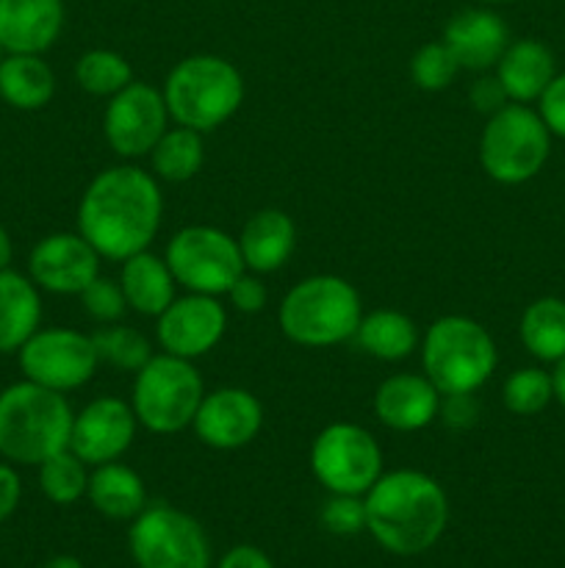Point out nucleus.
I'll list each match as a JSON object with an SVG mask.
<instances>
[{"mask_svg": "<svg viewBox=\"0 0 565 568\" xmlns=\"http://www.w3.org/2000/svg\"><path fill=\"white\" fill-rule=\"evenodd\" d=\"M227 331V311L219 297L186 292L172 300L170 308L155 320V342L175 358L197 361L216 349Z\"/></svg>", "mask_w": 565, "mask_h": 568, "instance_id": "4468645a", "label": "nucleus"}, {"mask_svg": "<svg viewBox=\"0 0 565 568\" xmlns=\"http://www.w3.org/2000/svg\"><path fill=\"white\" fill-rule=\"evenodd\" d=\"M11 258H14V244H11L9 231L0 225V270H9Z\"/></svg>", "mask_w": 565, "mask_h": 568, "instance_id": "c03bdc74", "label": "nucleus"}, {"mask_svg": "<svg viewBox=\"0 0 565 568\" xmlns=\"http://www.w3.org/2000/svg\"><path fill=\"white\" fill-rule=\"evenodd\" d=\"M552 133L541 114L524 103H507L487 116L480 136V164L502 186H521L546 166Z\"/></svg>", "mask_w": 565, "mask_h": 568, "instance_id": "6e6552de", "label": "nucleus"}, {"mask_svg": "<svg viewBox=\"0 0 565 568\" xmlns=\"http://www.w3.org/2000/svg\"><path fill=\"white\" fill-rule=\"evenodd\" d=\"M64 28L61 0H0V42L6 53L42 55Z\"/></svg>", "mask_w": 565, "mask_h": 568, "instance_id": "aec40b11", "label": "nucleus"}, {"mask_svg": "<svg viewBox=\"0 0 565 568\" xmlns=\"http://www.w3.org/2000/svg\"><path fill=\"white\" fill-rule=\"evenodd\" d=\"M438 416L452 430H469L480 419V405L474 394H443Z\"/></svg>", "mask_w": 565, "mask_h": 568, "instance_id": "58836bf2", "label": "nucleus"}, {"mask_svg": "<svg viewBox=\"0 0 565 568\" xmlns=\"http://www.w3.org/2000/svg\"><path fill=\"white\" fill-rule=\"evenodd\" d=\"M469 98H471V105H474L480 114H487V116L496 114L502 105L510 103L507 94H504V89H502V83L496 81V75H485V78H480V81L471 83Z\"/></svg>", "mask_w": 565, "mask_h": 568, "instance_id": "ea45409f", "label": "nucleus"}, {"mask_svg": "<svg viewBox=\"0 0 565 568\" xmlns=\"http://www.w3.org/2000/svg\"><path fill=\"white\" fill-rule=\"evenodd\" d=\"M441 392L427 375L397 372L386 377L374 392V414L388 430L419 433L438 419Z\"/></svg>", "mask_w": 565, "mask_h": 568, "instance_id": "a211bd4d", "label": "nucleus"}, {"mask_svg": "<svg viewBox=\"0 0 565 568\" xmlns=\"http://www.w3.org/2000/svg\"><path fill=\"white\" fill-rule=\"evenodd\" d=\"M55 75L42 55L6 53L0 61V100L17 111H39L53 100Z\"/></svg>", "mask_w": 565, "mask_h": 568, "instance_id": "a878e982", "label": "nucleus"}, {"mask_svg": "<svg viewBox=\"0 0 565 568\" xmlns=\"http://www.w3.org/2000/svg\"><path fill=\"white\" fill-rule=\"evenodd\" d=\"M138 568H210V544L194 516L172 505H147L127 530Z\"/></svg>", "mask_w": 565, "mask_h": 568, "instance_id": "9d476101", "label": "nucleus"}, {"mask_svg": "<svg viewBox=\"0 0 565 568\" xmlns=\"http://www.w3.org/2000/svg\"><path fill=\"white\" fill-rule=\"evenodd\" d=\"M164 194L158 178L136 164L97 172L78 203V233L105 261H125L158 236Z\"/></svg>", "mask_w": 565, "mask_h": 568, "instance_id": "f257e3e1", "label": "nucleus"}, {"mask_svg": "<svg viewBox=\"0 0 565 568\" xmlns=\"http://www.w3.org/2000/svg\"><path fill=\"white\" fill-rule=\"evenodd\" d=\"M443 42L458 59L460 70L485 72L496 67L510 44L507 22L491 9L458 11L443 28Z\"/></svg>", "mask_w": 565, "mask_h": 568, "instance_id": "6ab92c4d", "label": "nucleus"}, {"mask_svg": "<svg viewBox=\"0 0 565 568\" xmlns=\"http://www.w3.org/2000/svg\"><path fill=\"white\" fill-rule=\"evenodd\" d=\"M537 114L552 136L565 139V72L554 75L546 92L537 98Z\"/></svg>", "mask_w": 565, "mask_h": 568, "instance_id": "e433bc0d", "label": "nucleus"}, {"mask_svg": "<svg viewBox=\"0 0 565 568\" xmlns=\"http://www.w3.org/2000/svg\"><path fill=\"white\" fill-rule=\"evenodd\" d=\"M94 347H97L100 364H109L120 372H133L136 375L150 358H153V344L142 331L127 325H103L92 333Z\"/></svg>", "mask_w": 565, "mask_h": 568, "instance_id": "7c9ffc66", "label": "nucleus"}, {"mask_svg": "<svg viewBox=\"0 0 565 568\" xmlns=\"http://www.w3.org/2000/svg\"><path fill=\"white\" fill-rule=\"evenodd\" d=\"M485 3H507V0H485Z\"/></svg>", "mask_w": 565, "mask_h": 568, "instance_id": "de8ad7c7", "label": "nucleus"}, {"mask_svg": "<svg viewBox=\"0 0 565 568\" xmlns=\"http://www.w3.org/2000/svg\"><path fill=\"white\" fill-rule=\"evenodd\" d=\"M164 261L177 286L208 297H225L247 272L236 239L214 225L181 227L166 244Z\"/></svg>", "mask_w": 565, "mask_h": 568, "instance_id": "1a4fd4ad", "label": "nucleus"}, {"mask_svg": "<svg viewBox=\"0 0 565 568\" xmlns=\"http://www.w3.org/2000/svg\"><path fill=\"white\" fill-rule=\"evenodd\" d=\"M460 64L454 59L452 50L446 48V42H427L410 59V78L419 89L424 92H443L454 83L458 78Z\"/></svg>", "mask_w": 565, "mask_h": 568, "instance_id": "72a5a7b5", "label": "nucleus"}, {"mask_svg": "<svg viewBox=\"0 0 565 568\" xmlns=\"http://www.w3.org/2000/svg\"><path fill=\"white\" fill-rule=\"evenodd\" d=\"M421 369L443 394H474L493 377L496 342L471 316L446 314L421 336Z\"/></svg>", "mask_w": 565, "mask_h": 568, "instance_id": "423d86ee", "label": "nucleus"}, {"mask_svg": "<svg viewBox=\"0 0 565 568\" xmlns=\"http://www.w3.org/2000/svg\"><path fill=\"white\" fill-rule=\"evenodd\" d=\"M552 399H554L552 372L541 369V366H524V369H515L513 375L504 381L502 403L504 408L515 416L541 414Z\"/></svg>", "mask_w": 565, "mask_h": 568, "instance_id": "473e14b6", "label": "nucleus"}, {"mask_svg": "<svg viewBox=\"0 0 565 568\" xmlns=\"http://www.w3.org/2000/svg\"><path fill=\"white\" fill-rule=\"evenodd\" d=\"M136 430L138 422L127 399L97 397L72 416L70 449L86 466H103L131 449Z\"/></svg>", "mask_w": 565, "mask_h": 568, "instance_id": "2eb2a0df", "label": "nucleus"}, {"mask_svg": "<svg viewBox=\"0 0 565 568\" xmlns=\"http://www.w3.org/2000/svg\"><path fill=\"white\" fill-rule=\"evenodd\" d=\"M20 499H22V480L20 475H17L14 466L6 460V464H0V525L14 514Z\"/></svg>", "mask_w": 565, "mask_h": 568, "instance_id": "a19ab883", "label": "nucleus"}, {"mask_svg": "<svg viewBox=\"0 0 565 568\" xmlns=\"http://www.w3.org/2000/svg\"><path fill=\"white\" fill-rule=\"evenodd\" d=\"M552 383H554V399L565 408V358H559L557 364H554Z\"/></svg>", "mask_w": 565, "mask_h": 568, "instance_id": "37998d69", "label": "nucleus"}, {"mask_svg": "<svg viewBox=\"0 0 565 568\" xmlns=\"http://www.w3.org/2000/svg\"><path fill=\"white\" fill-rule=\"evenodd\" d=\"M496 81L502 83L504 94L510 103H535L552 78L557 75L554 70V55L537 39H515L507 44L502 59L496 61Z\"/></svg>", "mask_w": 565, "mask_h": 568, "instance_id": "4be33fe9", "label": "nucleus"}, {"mask_svg": "<svg viewBox=\"0 0 565 568\" xmlns=\"http://www.w3.org/2000/svg\"><path fill=\"white\" fill-rule=\"evenodd\" d=\"M81 305L89 316H92L97 325H116L122 322V316L127 314V300L122 294L120 281H111V277L97 275L81 294Z\"/></svg>", "mask_w": 565, "mask_h": 568, "instance_id": "f704fd0d", "label": "nucleus"}, {"mask_svg": "<svg viewBox=\"0 0 565 568\" xmlns=\"http://www.w3.org/2000/svg\"><path fill=\"white\" fill-rule=\"evenodd\" d=\"M72 416L64 394L20 381L0 392V458L39 466L70 447Z\"/></svg>", "mask_w": 565, "mask_h": 568, "instance_id": "7ed1b4c3", "label": "nucleus"}, {"mask_svg": "<svg viewBox=\"0 0 565 568\" xmlns=\"http://www.w3.org/2000/svg\"><path fill=\"white\" fill-rule=\"evenodd\" d=\"M321 525L332 536H358L360 530H366L363 497L332 494L321 508Z\"/></svg>", "mask_w": 565, "mask_h": 568, "instance_id": "c9c22d12", "label": "nucleus"}, {"mask_svg": "<svg viewBox=\"0 0 565 568\" xmlns=\"http://www.w3.org/2000/svg\"><path fill=\"white\" fill-rule=\"evenodd\" d=\"M205 161V144L203 133L192 131V128H166L164 136L155 142L150 150V164H153V175L166 183H186L199 172Z\"/></svg>", "mask_w": 565, "mask_h": 568, "instance_id": "c85d7f7f", "label": "nucleus"}, {"mask_svg": "<svg viewBox=\"0 0 565 568\" xmlns=\"http://www.w3.org/2000/svg\"><path fill=\"white\" fill-rule=\"evenodd\" d=\"M120 286L127 300V308L142 316H153V320H158L170 308L172 300L177 297V283L170 266L150 250H142V253L122 261Z\"/></svg>", "mask_w": 565, "mask_h": 568, "instance_id": "b1692460", "label": "nucleus"}, {"mask_svg": "<svg viewBox=\"0 0 565 568\" xmlns=\"http://www.w3.org/2000/svg\"><path fill=\"white\" fill-rule=\"evenodd\" d=\"M86 497L92 508L111 521H133L147 508V488L142 475L120 460L94 466L89 475Z\"/></svg>", "mask_w": 565, "mask_h": 568, "instance_id": "393cba45", "label": "nucleus"}, {"mask_svg": "<svg viewBox=\"0 0 565 568\" xmlns=\"http://www.w3.org/2000/svg\"><path fill=\"white\" fill-rule=\"evenodd\" d=\"M6 59V48H3V42H0V61Z\"/></svg>", "mask_w": 565, "mask_h": 568, "instance_id": "49530a36", "label": "nucleus"}, {"mask_svg": "<svg viewBox=\"0 0 565 568\" xmlns=\"http://www.w3.org/2000/svg\"><path fill=\"white\" fill-rule=\"evenodd\" d=\"M44 568H83V564L78 558H72V555H55V558H50Z\"/></svg>", "mask_w": 565, "mask_h": 568, "instance_id": "a18cd8bd", "label": "nucleus"}, {"mask_svg": "<svg viewBox=\"0 0 565 568\" xmlns=\"http://www.w3.org/2000/svg\"><path fill=\"white\" fill-rule=\"evenodd\" d=\"M75 81L92 98H114L133 81V70L122 53L97 48L75 61Z\"/></svg>", "mask_w": 565, "mask_h": 568, "instance_id": "c756f323", "label": "nucleus"}, {"mask_svg": "<svg viewBox=\"0 0 565 568\" xmlns=\"http://www.w3.org/2000/svg\"><path fill=\"white\" fill-rule=\"evenodd\" d=\"M17 358L25 381L59 394L86 386L100 366L94 338L75 327H39L22 344Z\"/></svg>", "mask_w": 565, "mask_h": 568, "instance_id": "f8f14e48", "label": "nucleus"}, {"mask_svg": "<svg viewBox=\"0 0 565 568\" xmlns=\"http://www.w3.org/2000/svg\"><path fill=\"white\" fill-rule=\"evenodd\" d=\"M521 344L532 358L557 364L565 358V300L541 297L530 303L518 322Z\"/></svg>", "mask_w": 565, "mask_h": 568, "instance_id": "cd10ccee", "label": "nucleus"}, {"mask_svg": "<svg viewBox=\"0 0 565 568\" xmlns=\"http://www.w3.org/2000/svg\"><path fill=\"white\" fill-rule=\"evenodd\" d=\"M225 297L230 300V305L238 311V314H260V311L266 308L269 294H266V286L264 281H260V275H255V272H244V275L233 283L230 292H227Z\"/></svg>", "mask_w": 565, "mask_h": 568, "instance_id": "4c0bfd02", "label": "nucleus"}, {"mask_svg": "<svg viewBox=\"0 0 565 568\" xmlns=\"http://www.w3.org/2000/svg\"><path fill=\"white\" fill-rule=\"evenodd\" d=\"M39 469V488L53 505H75L78 499L86 497L89 471L86 464L72 453L70 447L55 453Z\"/></svg>", "mask_w": 565, "mask_h": 568, "instance_id": "2f4dec72", "label": "nucleus"}, {"mask_svg": "<svg viewBox=\"0 0 565 568\" xmlns=\"http://www.w3.org/2000/svg\"><path fill=\"white\" fill-rule=\"evenodd\" d=\"M260 427H264V405L253 392L238 386L205 392L197 416L192 422L194 436L205 447L222 449V453L253 444Z\"/></svg>", "mask_w": 565, "mask_h": 568, "instance_id": "f3484780", "label": "nucleus"}, {"mask_svg": "<svg viewBox=\"0 0 565 568\" xmlns=\"http://www.w3.org/2000/svg\"><path fill=\"white\" fill-rule=\"evenodd\" d=\"M310 471L325 491L366 497L382 475V449L366 427L332 422L310 444Z\"/></svg>", "mask_w": 565, "mask_h": 568, "instance_id": "9b49d317", "label": "nucleus"}, {"mask_svg": "<svg viewBox=\"0 0 565 568\" xmlns=\"http://www.w3.org/2000/svg\"><path fill=\"white\" fill-rule=\"evenodd\" d=\"M170 122L161 89L131 81L122 92L109 98L103 114V136L120 159H142V155H150L155 142L164 136Z\"/></svg>", "mask_w": 565, "mask_h": 568, "instance_id": "ddd939ff", "label": "nucleus"}, {"mask_svg": "<svg viewBox=\"0 0 565 568\" xmlns=\"http://www.w3.org/2000/svg\"><path fill=\"white\" fill-rule=\"evenodd\" d=\"M366 530L386 552L413 558L441 541L449 525V499L427 471H382L366 491Z\"/></svg>", "mask_w": 565, "mask_h": 568, "instance_id": "f03ea898", "label": "nucleus"}, {"mask_svg": "<svg viewBox=\"0 0 565 568\" xmlns=\"http://www.w3.org/2000/svg\"><path fill=\"white\" fill-rule=\"evenodd\" d=\"M236 242L247 272L271 275L282 270L297 250V225L286 211L264 209L244 222Z\"/></svg>", "mask_w": 565, "mask_h": 568, "instance_id": "412c9836", "label": "nucleus"}, {"mask_svg": "<svg viewBox=\"0 0 565 568\" xmlns=\"http://www.w3.org/2000/svg\"><path fill=\"white\" fill-rule=\"evenodd\" d=\"M363 303L347 277L341 275H310L288 288L282 297L277 322L288 342L308 349L338 347L355 338Z\"/></svg>", "mask_w": 565, "mask_h": 568, "instance_id": "20e7f679", "label": "nucleus"}, {"mask_svg": "<svg viewBox=\"0 0 565 568\" xmlns=\"http://www.w3.org/2000/svg\"><path fill=\"white\" fill-rule=\"evenodd\" d=\"M100 253L81 233H50L28 255V277L39 292L78 297L100 275Z\"/></svg>", "mask_w": 565, "mask_h": 568, "instance_id": "dca6fc26", "label": "nucleus"}, {"mask_svg": "<svg viewBox=\"0 0 565 568\" xmlns=\"http://www.w3.org/2000/svg\"><path fill=\"white\" fill-rule=\"evenodd\" d=\"M355 342L371 358L397 364V361L410 358L419 349L421 336L419 327H415V322L408 314L393 308H380L363 314L358 331H355Z\"/></svg>", "mask_w": 565, "mask_h": 568, "instance_id": "bb28decb", "label": "nucleus"}, {"mask_svg": "<svg viewBox=\"0 0 565 568\" xmlns=\"http://www.w3.org/2000/svg\"><path fill=\"white\" fill-rule=\"evenodd\" d=\"M205 397L203 377L194 361L158 353L133 375L131 408L138 427L155 436H172L192 427Z\"/></svg>", "mask_w": 565, "mask_h": 568, "instance_id": "0eeeda50", "label": "nucleus"}, {"mask_svg": "<svg viewBox=\"0 0 565 568\" xmlns=\"http://www.w3.org/2000/svg\"><path fill=\"white\" fill-rule=\"evenodd\" d=\"M219 568H275V564H271L264 549L242 544V547H233L222 555Z\"/></svg>", "mask_w": 565, "mask_h": 568, "instance_id": "79ce46f5", "label": "nucleus"}, {"mask_svg": "<svg viewBox=\"0 0 565 568\" xmlns=\"http://www.w3.org/2000/svg\"><path fill=\"white\" fill-rule=\"evenodd\" d=\"M42 325L39 286L22 272L0 270V355L20 353Z\"/></svg>", "mask_w": 565, "mask_h": 568, "instance_id": "5701e85b", "label": "nucleus"}, {"mask_svg": "<svg viewBox=\"0 0 565 568\" xmlns=\"http://www.w3.org/2000/svg\"><path fill=\"white\" fill-rule=\"evenodd\" d=\"M161 94L175 125L210 133L242 109L244 78L238 67L222 55L197 53L172 67Z\"/></svg>", "mask_w": 565, "mask_h": 568, "instance_id": "39448f33", "label": "nucleus"}]
</instances>
